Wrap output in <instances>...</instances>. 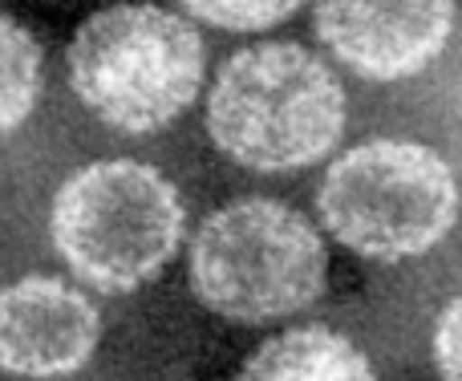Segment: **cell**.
<instances>
[{
    "label": "cell",
    "instance_id": "1",
    "mask_svg": "<svg viewBox=\"0 0 462 381\" xmlns=\"http://www.w3.org/2000/svg\"><path fill=\"white\" fill-rule=\"evenodd\" d=\"M208 130L227 159L252 171H296L337 146L345 89L300 45H255L219 70Z\"/></svg>",
    "mask_w": 462,
    "mask_h": 381
},
{
    "label": "cell",
    "instance_id": "2",
    "mask_svg": "<svg viewBox=\"0 0 462 381\" xmlns=\"http://www.w3.org/2000/svg\"><path fill=\"white\" fill-rule=\"evenodd\" d=\"M73 94L130 135L162 130L203 86V41L175 13L114 5L94 13L69 45Z\"/></svg>",
    "mask_w": 462,
    "mask_h": 381
},
{
    "label": "cell",
    "instance_id": "3",
    "mask_svg": "<svg viewBox=\"0 0 462 381\" xmlns=\"http://www.w3.org/2000/svg\"><path fill=\"white\" fill-rule=\"evenodd\" d=\"M53 244L86 284L130 293L159 276L183 236L179 190L154 167L110 159L78 171L53 199Z\"/></svg>",
    "mask_w": 462,
    "mask_h": 381
},
{
    "label": "cell",
    "instance_id": "4",
    "mask_svg": "<svg viewBox=\"0 0 462 381\" xmlns=\"http://www.w3.org/2000/svg\"><path fill=\"white\" fill-rule=\"evenodd\" d=\"M325 244L300 211L239 199L211 215L191 247V284L227 321H276L325 288Z\"/></svg>",
    "mask_w": 462,
    "mask_h": 381
},
{
    "label": "cell",
    "instance_id": "5",
    "mask_svg": "<svg viewBox=\"0 0 462 381\" xmlns=\"http://www.w3.org/2000/svg\"><path fill=\"white\" fill-rule=\"evenodd\" d=\"M320 215L353 252L406 260L430 252L450 231L458 187L450 167L426 146L365 143L328 167Z\"/></svg>",
    "mask_w": 462,
    "mask_h": 381
},
{
    "label": "cell",
    "instance_id": "6",
    "mask_svg": "<svg viewBox=\"0 0 462 381\" xmlns=\"http://www.w3.org/2000/svg\"><path fill=\"white\" fill-rule=\"evenodd\" d=\"M455 0H320L317 33L349 70L377 81L410 78L442 53Z\"/></svg>",
    "mask_w": 462,
    "mask_h": 381
},
{
    "label": "cell",
    "instance_id": "7",
    "mask_svg": "<svg viewBox=\"0 0 462 381\" xmlns=\"http://www.w3.org/2000/svg\"><path fill=\"white\" fill-rule=\"evenodd\" d=\"M102 333L97 309L53 276L16 280L0 293V369L16 377H61L89 361Z\"/></svg>",
    "mask_w": 462,
    "mask_h": 381
},
{
    "label": "cell",
    "instance_id": "8",
    "mask_svg": "<svg viewBox=\"0 0 462 381\" xmlns=\"http://www.w3.org/2000/svg\"><path fill=\"white\" fill-rule=\"evenodd\" d=\"M239 381H374L365 353L325 325L292 329L260 345Z\"/></svg>",
    "mask_w": 462,
    "mask_h": 381
},
{
    "label": "cell",
    "instance_id": "9",
    "mask_svg": "<svg viewBox=\"0 0 462 381\" xmlns=\"http://www.w3.org/2000/svg\"><path fill=\"white\" fill-rule=\"evenodd\" d=\"M41 98V45L24 24L0 16V138L13 135Z\"/></svg>",
    "mask_w": 462,
    "mask_h": 381
},
{
    "label": "cell",
    "instance_id": "10",
    "mask_svg": "<svg viewBox=\"0 0 462 381\" xmlns=\"http://www.w3.org/2000/svg\"><path fill=\"white\" fill-rule=\"evenodd\" d=\"M195 16L219 24V29H236V33H252V29H268V24L292 16V8L300 0H183Z\"/></svg>",
    "mask_w": 462,
    "mask_h": 381
},
{
    "label": "cell",
    "instance_id": "11",
    "mask_svg": "<svg viewBox=\"0 0 462 381\" xmlns=\"http://www.w3.org/2000/svg\"><path fill=\"white\" fill-rule=\"evenodd\" d=\"M434 361L447 381H462V296L447 304L439 329H434Z\"/></svg>",
    "mask_w": 462,
    "mask_h": 381
}]
</instances>
